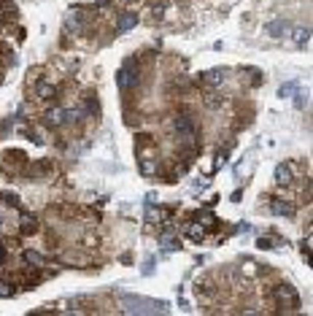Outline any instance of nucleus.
<instances>
[{
	"label": "nucleus",
	"mask_w": 313,
	"mask_h": 316,
	"mask_svg": "<svg viewBox=\"0 0 313 316\" xmlns=\"http://www.w3.org/2000/svg\"><path fill=\"white\" fill-rule=\"evenodd\" d=\"M295 176H297V168L292 160H283L276 165V170H273V181H276L278 187H292L295 184Z\"/></svg>",
	"instance_id": "nucleus-1"
},
{
	"label": "nucleus",
	"mask_w": 313,
	"mask_h": 316,
	"mask_svg": "<svg viewBox=\"0 0 313 316\" xmlns=\"http://www.w3.org/2000/svg\"><path fill=\"white\" fill-rule=\"evenodd\" d=\"M173 130H176V136L181 141H192V136H195V119L189 117V114H178V117L173 119Z\"/></svg>",
	"instance_id": "nucleus-2"
},
{
	"label": "nucleus",
	"mask_w": 313,
	"mask_h": 316,
	"mask_svg": "<svg viewBox=\"0 0 313 316\" xmlns=\"http://www.w3.org/2000/svg\"><path fill=\"white\" fill-rule=\"evenodd\" d=\"M276 300L283 303L286 308H297V305H300V295H297V289L292 284H278L276 286Z\"/></svg>",
	"instance_id": "nucleus-3"
},
{
	"label": "nucleus",
	"mask_w": 313,
	"mask_h": 316,
	"mask_svg": "<svg viewBox=\"0 0 313 316\" xmlns=\"http://www.w3.org/2000/svg\"><path fill=\"white\" fill-rule=\"evenodd\" d=\"M138 79H140V73H138L135 60H127V62H125V68L119 71V84L130 89V87H135V84H138Z\"/></svg>",
	"instance_id": "nucleus-4"
},
{
	"label": "nucleus",
	"mask_w": 313,
	"mask_h": 316,
	"mask_svg": "<svg viewBox=\"0 0 313 316\" xmlns=\"http://www.w3.org/2000/svg\"><path fill=\"white\" fill-rule=\"evenodd\" d=\"M224 79H227V71H222V68H211V71L200 73V84H203V87H208V89L222 87Z\"/></svg>",
	"instance_id": "nucleus-5"
},
{
	"label": "nucleus",
	"mask_w": 313,
	"mask_h": 316,
	"mask_svg": "<svg viewBox=\"0 0 313 316\" xmlns=\"http://www.w3.org/2000/svg\"><path fill=\"white\" fill-rule=\"evenodd\" d=\"M264 30H268L270 38H289L292 25H289V22H270L268 27H264Z\"/></svg>",
	"instance_id": "nucleus-6"
},
{
	"label": "nucleus",
	"mask_w": 313,
	"mask_h": 316,
	"mask_svg": "<svg viewBox=\"0 0 313 316\" xmlns=\"http://www.w3.org/2000/svg\"><path fill=\"white\" fill-rule=\"evenodd\" d=\"M46 122H49L52 127H62L65 124V108L62 105H52V108L46 111Z\"/></svg>",
	"instance_id": "nucleus-7"
},
{
	"label": "nucleus",
	"mask_w": 313,
	"mask_h": 316,
	"mask_svg": "<svg viewBox=\"0 0 313 316\" xmlns=\"http://www.w3.org/2000/svg\"><path fill=\"white\" fill-rule=\"evenodd\" d=\"M289 38H292V41H295L297 46H308V41H310V30H308V27H295V25H292Z\"/></svg>",
	"instance_id": "nucleus-8"
},
{
	"label": "nucleus",
	"mask_w": 313,
	"mask_h": 316,
	"mask_svg": "<svg viewBox=\"0 0 313 316\" xmlns=\"http://www.w3.org/2000/svg\"><path fill=\"white\" fill-rule=\"evenodd\" d=\"M135 25H138V14L127 11V14H122V16H119V22H116V33H127V30H132Z\"/></svg>",
	"instance_id": "nucleus-9"
},
{
	"label": "nucleus",
	"mask_w": 313,
	"mask_h": 316,
	"mask_svg": "<svg viewBox=\"0 0 313 316\" xmlns=\"http://www.w3.org/2000/svg\"><path fill=\"white\" fill-rule=\"evenodd\" d=\"M35 95H38V100H52V98H57V87L52 81H41L35 87Z\"/></svg>",
	"instance_id": "nucleus-10"
},
{
	"label": "nucleus",
	"mask_w": 313,
	"mask_h": 316,
	"mask_svg": "<svg viewBox=\"0 0 313 316\" xmlns=\"http://www.w3.org/2000/svg\"><path fill=\"white\" fill-rule=\"evenodd\" d=\"M184 235L189 238V241H197L200 243L203 238H205V227L200 224V222H192V224H186V230H184Z\"/></svg>",
	"instance_id": "nucleus-11"
},
{
	"label": "nucleus",
	"mask_w": 313,
	"mask_h": 316,
	"mask_svg": "<svg viewBox=\"0 0 313 316\" xmlns=\"http://www.w3.org/2000/svg\"><path fill=\"white\" fill-rule=\"evenodd\" d=\"M19 227H22L25 235H35L38 233V219H33L30 214H22L19 216Z\"/></svg>",
	"instance_id": "nucleus-12"
},
{
	"label": "nucleus",
	"mask_w": 313,
	"mask_h": 316,
	"mask_svg": "<svg viewBox=\"0 0 313 316\" xmlns=\"http://www.w3.org/2000/svg\"><path fill=\"white\" fill-rule=\"evenodd\" d=\"M65 27H68L70 33H79L84 27V16H79L76 11H68V16H65Z\"/></svg>",
	"instance_id": "nucleus-13"
},
{
	"label": "nucleus",
	"mask_w": 313,
	"mask_h": 316,
	"mask_svg": "<svg viewBox=\"0 0 313 316\" xmlns=\"http://www.w3.org/2000/svg\"><path fill=\"white\" fill-rule=\"evenodd\" d=\"M273 214H278V216H292V214H295V206L286 203V200H273Z\"/></svg>",
	"instance_id": "nucleus-14"
},
{
	"label": "nucleus",
	"mask_w": 313,
	"mask_h": 316,
	"mask_svg": "<svg viewBox=\"0 0 313 316\" xmlns=\"http://www.w3.org/2000/svg\"><path fill=\"white\" fill-rule=\"evenodd\" d=\"M165 208H157V206H151V208H146V222H159L162 216H167V214H162Z\"/></svg>",
	"instance_id": "nucleus-15"
},
{
	"label": "nucleus",
	"mask_w": 313,
	"mask_h": 316,
	"mask_svg": "<svg viewBox=\"0 0 313 316\" xmlns=\"http://www.w3.org/2000/svg\"><path fill=\"white\" fill-rule=\"evenodd\" d=\"M25 260L30 262V265H38V267H41V265L46 262V260H43V254H38L35 249H30V252H25Z\"/></svg>",
	"instance_id": "nucleus-16"
},
{
	"label": "nucleus",
	"mask_w": 313,
	"mask_h": 316,
	"mask_svg": "<svg viewBox=\"0 0 313 316\" xmlns=\"http://www.w3.org/2000/svg\"><path fill=\"white\" fill-rule=\"evenodd\" d=\"M149 16H151V19H162V16H165V6H162V3H154V6L149 8Z\"/></svg>",
	"instance_id": "nucleus-17"
},
{
	"label": "nucleus",
	"mask_w": 313,
	"mask_h": 316,
	"mask_svg": "<svg viewBox=\"0 0 313 316\" xmlns=\"http://www.w3.org/2000/svg\"><path fill=\"white\" fill-rule=\"evenodd\" d=\"M162 246H165V249H170V252H178V249H181V243H178L176 238H170V233L162 238Z\"/></svg>",
	"instance_id": "nucleus-18"
},
{
	"label": "nucleus",
	"mask_w": 313,
	"mask_h": 316,
	"mask_svg": "<svg viewBox=\"0 0 313 316\" xmlns=\"http://www.w3.org/2000/svg\"><path fill=\"white\" fill-rule=\"evenodd\" d=\"M205 105H208V108H219V105H222V98H219V95H211V92H208V95H205Z\"/></svg>",
	"instance_id": "nucleus-19"
},
{
	"label": "nucleus",
	"mask_w": 313,
	"mask_h": 316,
	"mask_svg": "<svg viewBox=\"0 0 313 316\" xmlns=\"http://www.w3.org/2000/svg\"><path fill=\"white\" fill-rule=\"evenodd\" d=\"M157 173V162H143V176H154Z\"/></svg>",
	"instance_id": "nucleus-20"
},
{
	"label": "nucleus",
	"mask_w": 313,
	"mask_h": 316,
	"mask_svg": "<svg viewBox=\"0 0 313 316\" xmlns=\"http://www.w3.org/2000/svg\"><path fill=\"white\" fill-rule=\"evenodd\" d=\"M87 111H89V114H98V111H100L98 98H89V100H87Z\"/></svg>",
	"instance_id": "nucleus-21"
},
{
	"label": "nucleus",
	"mask_w": 313,
	"mask_h": 316,
	"mask_svg": "<svg viewBox=\"0 0 313 316\" xmlns=\"http://www.w3.org/2000/svg\"><path fill=\"white\" fill-rule=\"evenodd\" d=\"M0 298H11V286L6 281H0Z\"/></svg>",
	"instance_id": "nucleus-22"
},
{
	"label": "nucleus",
	"mask_w": 313,
	"mask_h": 316,
	"mask_svg": "<svg viewBox=\"0 0 313 316\" xmlns=\"http://www.w3.org/2000/svg\"><path fill=\"white\" fill-rule=\"evenodd\" d=\"M308 252H310V238H305V241H302V254L308 257Z\"/></svg>",
	"instance_id": "nucleus-23"
},
{
	"label": "nucleus",
	"mask_w": 313,
	"mask_h": 316,
	"mask_svg": "<svg viewBox=\"0 0 313 316\" xmlns=\"http://www.w3.org/2000/svg\"><path fill=\"white\" fill-rule=\"evenodd\" d=\"M295 87H297V84H286V87H283V89H281V95H289V92H292V89H295Z\"/></svg>",
	"instance_id": "nucleus-24"
},
{
	"label": "nucleus",
	"mask_w": 313,
	"mask_h": 316,
	"mask_svg": "<svg viewBox=\"0 0 313 316\" xmlns=\"http://www.w3.org/2000/svg\"><path fill=\"white\" fill-rule=\"evenodd\" d=\"M270 246H273V243L268 241V238H262V241H259V249H270Z\"/></svg>",
	"instance_id": "nucleus-25"
},
{
	"label": "nucleus",
	"mask_w": 313,
	"mask_h": 316,
	"mask_svg": "<svg viewBox=\"0 0 313 316\" xmlns=\"http://www.w3.org/2000/svg\"><path fill=\"white\" fill-rule=\"evenodd\" d=\"M3 260H6V246L0 243V265H3Z\"/></svg>",
	"instance_id": "nucleus-26"
}]
</instances>
